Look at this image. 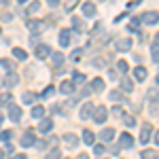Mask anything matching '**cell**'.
Returning a JSON list of instances; mask_svg holds the SVG:
<instances>
[{
    "label": "cell",
    "instance_id": "6da1fadb",
    "mask_svg": "<svg viewBox=\"0 0 159 159\" xmlns=\"http://www.w3.org/2000/svg\"><path fill=\"white\" fill-rule=\"evenodd\" d=\"M142 24H147V25H153V24H157L159 21V13L157 11H148V13H144L142 17H138Z\"/></svg>",
    "mask_w": 159,
    "mask_h": 159
},
{
    "label": "cell",
    "instance_id": "7a4b0ae2",
    "mask_svg": "<svg viewBox=\"0 0 159 159\" xmlns=\"http://www.w3.org/2000/svg\"><path fill=\"white\" fill-rule=\"evenodd\" d=\"M106 117H108L106 106H98V108H93V121H96V123H104V121H106Z\"/></svg>",
    "mask_w": 159,
    "mask_h": 159
},
{
    "label": "cell",
    "instance_id": "3957f363",
    "mask_svg": "<svg viewBox=\"0 0 159 159\" xmlns=\"http://www.w3.org/2000/svg\"><path fill=\"white\" fill-rule=\"evenodd\" d=\"M34 142H36V136H34L32 129H28V132L21 134V147H32Z\"/></svg>",
    "mask_w": 159,
    "mask_h": 159
},
{
    "label": "cell",
    "instance_id": "277c9868",
    "mask_svg": "<svg viewBox=\"0 0 159 159\" xmlns=\"http://www.w3.org/2000/svg\"><path fill=\"white\" fill-rule=\"evenodd\" d=\"M151 132H153L151 123H144V125H142V129H140V144H147L148 140H151Z\"/></svg>",
    "mask_w": 159,
    "mask_h": 159
},
{
    "label": "cell",
    "instance_id": "5b68a950",
    "mask_svg": "<svg viewBox=\"0 0 159 159\" xmlns=\"http://www.w3.org/2000/svg\"><path fill=\"white\" fill-rule=\"evenodd\" d=\"M21 115H24V112H21V106H17V104H11V106H9V119H11V121H19V119H21Z\"/></svg>",
    "mask_w": 159,
    "mask_h": 159
},
{
    "label": "cell",
    "instance_id": "8992f818",
    "mask_svg": "<svg viewBox=\"0 0 159 159\" xmlns=\"http://www.w3.org/2000/svg\"><path fill=\"white\" fill-rule=\"evenodd\" d=\"M34 55H36L38 60H45V57L51 55V47L49 45H38L36 49H34Z\"/></svg>",
    "mask_w": 159,
    "mask_h": 159
},
{
    "label": "cell",
    "instance_id": "52a82bcc",
    "mask_svg": "<svg viewBox=\"0 0 159 159\" xmlns=\"http://www.w3.org/2000/svg\"><path fill=\"white\" fill-rule=\"evenodd\" d=\"M132 147H134V138L127 132H123L121 138H119V148H132Z\"/></svg>",
    "mask_w": 159,
    "mask_h": 159
},
{
    "label": "cell",
    "instance_id": "ba28073f",
    "mask_svg": "<svg viewBox=\"0 0 159 159\" xmlns=\"http://www.w3.org/2000/svg\"><path fill=\"white\" fill-rule=\"evenodd\" d=\"M51 127H53V121H51L49 117H43L40 123H38V132H40V134H49Z\"/></svg>",
    "mask_w": 159,
    "mask_h": 159
},
{
    "label": "cell",
    "instance_id": "9c48e42d",
    "mask_svg": "<svg viewBox=\"0 0 159 159\" xmlns=\"http://www.w3.org/2000/svg\"><path fill=\"white\" fill-rule=\"evenodd\" d=\"M132 49V38H119L117 40V51H129Z\"/></svg>",
    "mask_w": 159,
    "mask_h": 159
},
{
    "label": "cell",
    "instance_id": "30bf717a",
    "mask_svg": "<svg viewBox=\"0 0 159 159\" xmlns=\"http://www.w3.org/2000/svg\"><path fill=\"white\" fill-rule=\"evenodd\" d=\"M74 89H76V87L72 85V81H64V83L60 85V91H61V93H66V96L74 93Z\"/></svg>",
    "mask_w": 159,
    "mask_h": 159
},
{
    "label": "cell",
    "instance_id": "8fae6325",
    "mask_svg": "<svg viewBox=\"0 0 159 159\" xmlns=\"http://www.w3.org/2000/svg\"><path fill=\"white\" fill-rule=\"evenodd\" d=\"M147 98H148V102L153 104V108H155V102H159V87H153V89H148Z\"/></svg>",
    "mask_w": 159,
    "mask_h": 159
},
{
    "label": "cell",
    "instance_id": "7c38bea8",
    "mask_svg": "<svg viewBox=\"0 0 159 159\" xmlns=\"http://www.w3.org/2000/svg\"><path fill=\"white\" fill-rule=\"evenodd\" d=\"M0 66H2L4 70H9V72H15V66H17V64L13 60H9V57H2V60H0Z\"/></svg>",
    "mask_w": 159,
    "mask_h": 159
},
{
    "label": "cell",
    "instance_id": "4fadbf2b",
    "mask_svg": "<svg viewBox=\"0 0 159 159\" xmlns=\"http://www.w3.org/2000/svg\"><path fill=\"white\" fill-rule=\"evenodd\" d=\"M83 15H85V17H93V15H96V4H93V2H85V4H83Z\"/></svg>",
    "mask_w": 159,
    "mask_h": 159
},
{
    "label": "cell",
    "instance_id": "5bb4252c",
    "mask_svg": "<svg viewBox=\"0 0 159 159\" xmlns=\"http://www.w3.org/2000/svg\"><path fill=\"white\" fill-rule=\"evenodd\" d=\"M91 115H93V106H91L89 102L83 104V106H81V119H89Z\"/></svg>",
    "mask_w": 159,
    "mask_h": 159
},
{
    "label": "cell",
    "instance_id": "9a60e30c",
    "mask_svg": "<svg viewBox=\"0 0 159 159\" xmlns=\"http://www.w3.org/2000/svg\"><path fill=\"white\" fill-rule=\"evenodd\" d=\"M148 76V72H147V68L144 66H138V68H134V79H138V81H144Z\"/></svg>",
    "mask_w": 159,
    "mask_h": 159
},
{
    "label": "cell",
    "instance_id": "2e32d148",
    "mask_svg": "<svg viewBox=\"0 0 159 159\" xmlns=\"http://www.w3.org/2000/svg\"><path fill=\"white\" fill-rule=\"evenodd\" d=\"M17 81H19V76H17L15 72H9L7 76H4V85H7V87H15V85H17Z\"/></svg>",
    "mask_w": 159,
    "mask_h": 159
},
{
    "label": "cell",
    "instance_id": "e0dca14e",
    "mask_svg": "<svg viewBox=\"0 0 159 159\" xmlns=\"http://www.w3.org/2000/svg\"><path fill=\"white\" fill-rule=\"evenodd\" d=\"M91 91H96V93H100V91H104V79H93L91 81Z\"/></svg>",
    "mask_w": 159,
    "mask_h": 159
},
{
    "label": "cell",
    "instance_id": "ac0fdd59",
    "mask_svg": "<svg viewBox=\"0 0 159 159\" xmlns=\"http://www.w3.org/2000/svg\"><path fill=\"white\" fill-rule=\"evenodd\" d=\"M100 138H102L104 142H110V140L115 138V129H112V127H106V129H102V132H100Z\"/></svg>",
    "mask_w": 159,
    "mask_h": 159
},
{
    "label": "cell",
    "instance_id": "d6986e66",
    "mask_svg": "<svg viewBox=\"0 0 159 159\" xmlns=\"http://www.w3.org/2000/svg\"><path fill=\"white\" fill-rule=\"evenodd\" d=\"M60 45L61 47H68L70 45V30H61L60 32Z\"/></svg>",
    "mask_w": 159,
    "mask_h": 159
},
{
    "label": "cell",
    "instance_id": "ffe728a7",
    "mask_svg": "<svg viewBox=\"0 0 159 159\" xmlns=\"http://www.w3.org/2000/svg\"><path fill=\"white\" fill-rule=\"evenodd\" d=\"M25 25H28V30H32V32H40V28H43V24H40L38 19H28Z\"/></svg>",
    "mask_w": 159,
    "mask_h": 159
},
{
    "label": "cell",
    "instance_id": "44dd1931",
    "mask_svg": "<svg viewBox=\"0 0 159 159\" xmlns=\"http://www.w3.org/2000/svg\"><path fill=\"white\" fill-rule=\"evenodd\" d=\"M21 102H24V104H34V102H36V93H32V91H25L24 96H21Z\"/></svg>",
    "mask_w": 159,
    "mask_h": 159
},
{
    "label": "cell",
    "instance_id": "7402d4cb",
    "mask_svg": "<svg viewBox=\"0 0 159 159\" xmlns=\"http://www.w3.org/2000/svg\"><path fill=\"white\" fill-rule=\"evenodd\" d=\"M121 89H123V91H127V93H129V91L134 89V83H132V81L127 79V76H123V79H121Z\"/></svg>",
    "mask_w": 159,
    "mask_h": 159
},
{
    "label": "cell",
    "instance_id": "603a6c76",
    "mask_svg": "<svg viewBox=\"0 0 159 159\" xmlns=\"http://www.w3.org/2000/svg\"><path fill=\"white\" fill-rule=\"evenodd\" d=\"M32 117H34V119H43V117H45V106H40V104L34 106V108H32Z\"/></svg>",
    "mask_w": 159,
    "mask_h": 159
},
{
    "label": "cell",
    "instance_id": "cb8c5ba5",
    "mask_svg": "<svg viewBox=\"0 0 159 159\" xmlns=\"http://www.w3.org/2000/svg\"><path fill=\"white\" fill-rule=\"evenodd\" d=\"M83 83H85V74L74 72V74H72V85L76 87V85H83Z\"/></svg>",
    "mask_w": 159,
    "mask_h": 159
},
{
    "label": "cell",
    "instance_id": "d4e9b609",
    "mask_svg": "<svg viewBox=\"0 0 159 159\" xmlns=\"http://www.w3.org/2000/svg\"><path fill=\"white\" fill-rule=\"evenodd\" d=\"M83 140H85V144H93V142H96V136H93V132L85 129V132H83Z\"/></svg>",
    "mask_w": 159,
    "mask_h": 159
},
{
    "label": "cell",
    "instance_id": "484cf974",
    "mask_svg": "<svg viewBox=\"0 0 159 159\" xmlns=\"http://www.w3.org/2000/svg\"><path fill=\"white\" fill-rule=\"evenodd\" d=\"M142 159H157V151H153V148H147V151H142Z\"/></svg>",
    "mask_w": 159,
    "mask_h": 159
},
{
    "label": "cell",
    "instance_id": "4316f807",
    "mask_svg": "<svg viewBox=\"0 0 159 159\" xmlns=\"http://www.w3.org/2000/svg\"><path fill=\"white\" fill-rule=\"evenodd\" d=\"M64 140H66L70 147H76V144H79V138H76L74 134H66V136H64Z\"/></svg>",
    "mask_w": 159,
    "mask_h": 159
},
{
    "label": "cell",
    "instance_id": "83f0119b",
    "mask_svg": "<svg viewBox=\"0 0 159 159\" xmlns=\"http://www.w3.org/2000/svg\"><path fill=\"white\" fill-rule=\"evenodd\" d=\"M13 55H15L17 60H21V61H24L25 57H28V53H25L24 49H19V47H15V49H13Z\"/></svg>",
    "mask_w": 159,
    "mask_h": 159
},
{
    "label": "cell",
    "instance_id": "f1b7e54d",
    "mask_svg": "<svg viewBox=\"0 0 159 159\" xmlns=\"http://www.w3.org/2000/svg\"><path fill=\"white\" fill-rule=\"evenodd\" d=\"M51 60H53L55 66H61V61H64V53H60V51H57V53H51Z\"/></svg>",
    "mask_w": 159,
    "mask_h": 159
},
{
    "label": "cell",
    "instance_id": "f546056e",
    "mask_svg": "<svg viewBox=\"0 0 159 159\" xmlns=\"http://www.w3.org/2000/svg\"><path fill=\"white\" fill-rule=\"evenodd\" d=\"M108 96H110V100L119 102V100H123V91H119V89H112V91H110Z\"/></svg>",
    "mask_w": 159,
    "mask_h": 159
},
{
    "label": "cell",
    "instance_id": "4dcf8cb0",
    "mask_svg": "<svg viewBox=\"0 0 159 159\" xmlns=\"http://www.w3.org/2000/svg\"><path fill=\"white\" fill-rule=\"evenodd\" d=\"M72 28L76 32H83V21H81L79 17H72Z\"/></svg>",
    "mask_w": 159,
    "mask_h": 159
},
{
    "label": "cell",
    "instance_id": "1f68e13d",
    "mask_svg": "<svg viewBox=\"0 0 159 159\" xmlns=\"http://www.w3.org/2000/svg\"><path fill=\"white\" fill-rule=\"evenodd\" d=\"M117 68H119V72H127V70H129V66H127V61L125 60H121V61H117Z\"/></svg>",
    "mask_w": 159,
    "mask_h": 159
},
{
    "label": "cell",
    "instance_id": "d6a6232c",
    "mask_svg": "<svg viewBox=\"0 0 159 159\" xmlns=\"http://www.w3.org/2000/svg\"><path fill=\"white\" fill-rule=\"evenodd\" d=\"M123 123H125L127 127H134V125H136V119L132 117V115H125V117H123Z\"/></svg>",
    "mask_w": 159,
    "mask_h": 159
},
{
    "label": "cell",
    "instance_id": "836d02e7",
    "mask_svg": "<svg viewBox=\"0 0 159 159\" xmlns=\"http://www.w3.org/2000/svg\"><path fill=\"white\" fill-rule=\"evenodd\" d=\"M38 9H40V2H38V0H34V2L28 7V11H25V13H36Z\"/></svg>",
    "mask_w": 159,
    "mask_h": 159
},
{
    "label": "cell",
    "instance_id": "e575fe53",
    "mask_svg": "<svg viewBox=\"0 0 159 159\" xmlns=\"http://www.w3.org/2000/svg\"><path fill=\"white\" fill-rule=\"evenodd\" d=\"M47 159H61V153H60V148H53L49 155H47Z\"/></svg>",
    "mask_w": 159,
    "mask_h": 159
},
{
    "label": "cell",
    "instance_id": "d590c367",
    "mask_svg": "<svg viewBox=\"0 0 159 159\" xmlns=\"http://www.w3.org/2000/svg\"><path fill=\"white\" fill-rule=\"evenodd\" d=\"M151 57H153L155 64L159 61V47H151Z\"/></svg>",
    "mask_w": 159,
    "mask_h": 159
},
{
    "label": "cell",
    "instance_id": "8d00e7d4",
    "mask_svg": "<svg viewBox=\"0 0 159 159\" xmlns=\"http://www.w3.org/2000/svg\"><path fill=\"white\" fill-rule=\"evenodd\" d=\"M11 93H2V96H0V102H2V104H9V106H11Z\"/></svg>",
    "mask_w": 159,
    "mask_h": 159
},
{
    "label": "cell",
    "instance_id": "74e56055",
    "mask_svg": "<svg viewBox=\"0 0 159 159\" xmlns=\"http://www.w3.org/2000/svg\"><path fill=\"white\" fill-rule=\"evenodd\" d=\"M91 64H93V68H104V66H106V64H104V60H102V57H96V60L91 61Z\"/></svg>",
    "mask_w": 159,
    "mask_h": 159
},
{
    "label": "cell",
    "instance_id": "f35d334b",
    "mask_svg": "<svg viewBox=\"0 0 159 159\" xmlns=\"http://www.w3.org/2000/svg\"><path fill=\"white\" fill-rule=\"evenodd\" d=\"M104 151H106L104 144H96V147H93V153H96V155H104Z\"/></svg>",
    "mask_w": 159,
    "mask_h": 159
},
{
    "label": "cell",
    "instance_id": "ab89813d",
    "mask_svg": "<svg viewBox=\"0 0 159 159\" xmlns=\"http://www.w3.org/2000/svg\"><path fill=\"white\" fill-rule=\"evenodd\" d=\"M76 4H79V0H66V11H72Z\"/></svg>",
    "mask_w": 159,
    "mask_h": 159
},
{
    "label": "cell",
    "instance_id": "60d3db41",
    "mask_svg": "<svg viewBox=\"0 0 159 159\" xmlns=\"http://www.w3.org/2000/svg\"><path fill=\"white\" fill-rule=\"evenodd\" d=\"M0 140H11V132H9V129L0 132Z\"/></svg>",
    "mask_w": 159,
    "mask_h": 159
},
{
    "label": "cell",
    "instance_id": "b9f144b4",
    "mask_svg": "<svg viewBox=\"0 0 159 159\" xmlns=\"http://www.w3.org/2000/svg\"><path fill=\"white\" fill-rule=\"evenodd\" d=\"M110 112H112V115H117V117H121V115H125V112H123V108H121V106H115V108L110 110Z\"/></svg>",
    "mask_w": 159,
    "mask_h": 159
},
{
    "label": "cell",
    "instance_id": "7bdbcfd3",
    "mask_svg": "<svg viewBox=\"0 0 159 159\" xmlns=\"http://www.w3.org/2000/svg\"><path fill=\"white\" fill-rule=\"evenodd\" d=\"M0 19H4V21H11L13 15H11V13H0Z\"/></svg>",
    "mask_w": 159,
    "mask_h": 159
},
{
    "label": "cell",
    "instance_id": "ee69618b",
    "mask_svg": "<svg viewBox=\"0 0 159 159\" xmlns=\"http://www.w3.org/2000/svg\"><path fill=\"white\" fill-rule=\"evenodd\" d=\"M51 93H53V87H47V89L43 91V98H49Z\"/></svg>",
    "mask_w": 159,
    "mask_h": 159
},
{
    "label": "cell",
    "instance_id": "f6af8a7d",
    "mask_svg": "<svg viewBox=\"0 0 159 159\" xmlns=\"http://www.w3.org/2000/svg\"><path fill=\"white\" fill-rule=\"evenodd\" d=\"M108 79H110V81H115V79H117V70L110 68V70H108Z\"/></svg>",
    "mask_w": 159,
    "mask_h": 159
},
{
    "label": "cell",
    "instance_id": "bcb514c9",
    "mask_svg": "<svg viewBox=\"0 0 159 159\" xmlns=\"http://www.w3.org/2000/svg\"><path fill=\"white\" fill-rule=\"evenodd\" d=\"M140 2H142V0H132V2H129V4H127V7H129V9H134V7H138V4H140Z\"/></svg>",
    "mask_w": 159,
    "mask_h": 159
},
{
    "label": "cell",
    "instance_id": "7dc6e473",
    "mask_svg": "<svg viewBox=\"0 0 159 159\" xmlns=\"http://www.w3.org/2000/svg\"><path fill=\"white\" fill-rule=\"evenodd\" d=\"M47 4L53 9V7H57V4H60V0H47Z\"/></svg>",
    "mask_w": 159,
    "mask_h": 159
},
{
    "label": "cell",
    "instance_id": "c3c4849f",
    "mask_svg": "<svg viewBox=\"0 0 159 159\" xmlns=\"http://www.w3.org/2000/svg\"><path fill=\"white\" fill-rule=\"evenodd\" d=\"M108 151H110V155H119V147H110Z\"/></svg>",
    "mask_w": 159,
    "mask_h": 159
},
{
    "label": "cell",
    "instance_id": "681fc988",
    "mask_svg": "<svg viewBox=\"0 0 159 159\" xmlns=\"http://www.w3.org/2000/svg\"><path fill=\"white\" fill-rule=\"evenodd\" d=\"M13 159H28L25 155H13Z\"/></svg>",
    "mask_w": 159,
    "mask_h": 159
},
{
    "label": "cell",
    "instance_id": "f907efd6",
    "mask_svg": "<svg viewBox=\"0 0 159 159\" xmlns=\"http://www.w3.org/2000/svg\"><path fill=\"white\" fill-rule=\"evenodd\" d=\"M155 47H159V32L155 34Z\"/></svg>",
    "mask_w": 159,
    "mask_h": 159
},
{
    "label": "cell",
    "instance_id": "816d5d0a",
    "mask_svg": "<svg viewBox=\"0 0 159 159\" xmlns=\"http://www.w3.org/2000/svg\"><path fill=\"white\" fill-rule=\"evenodd\" d=\"M79 159H89V157H87L85 153H83V155H79Z\"/></svg>",
    "mask_w": 159,
    "mask_h": 159
},
{
    "label": "cell",
    "instance_id": "f5cc1de1",
    "mask_svg": "<svg viewBox=\"0 0 159 159\" xmlns=\"http://www.w3.org/2000/svg\"><path fill=\"white\" fill-rule=\"evenodd\" d=\"M155 142H157V144H159V132H157V134H155Z\"/></svg>",
    "mask_w": 159,
    "mask_h": 159
},
{
    "label": "cell",
    "instance_id": "db71d44e",
    "mask_svg": "<svg viewBox=\"0 0 159 159\" xmlns=\"http://www.w3.org/2000/svg\"><path fill=\"white\" fill-rule=\"evenodd\" d=\"M0 4H9V0H0Z\"/></svg>",
    "mask_w": 159,
    "mask_h": 159
},
{
    "label": "cell",
    "instance_id": "11a10c76",
    "mask_svg": "<svg viewBox=\"0 0 159 159\" xmlns=\"http://www.w3.org/2000/svg\"><path fill=\"white\" fill-rule=\"evenodd\" d=\"M17 2H19V4H24V2H28V0H17Z\"/></svg>",
    "mask_w": 159,
    "mask_h": 159
},
{
    "label": "cell",
    "instance_id": "9f6ffc18",
    "mask_svg": "<svg viewBox=\"0 0 159 159\" xmlns=\"http://www.w3.org/2000/svg\"><path fill=\"white\" fill-rule=\"evenodd\" d=\"M155 81H157V87H159V76H157V79H155Z\"/></svg>",
    "mask_w": 159,
    "mask_h": 159
},
{
    "label": "cell",
    "instance_id": "6f0895ef",
    "mask_svg": "<svg viewBox=\"0 0 159 159\" xmlns=\"http://www.w3.org/2000/svg\"><path fill=\"white\" fill-rule=\"evenodd\" d=\"M0 123H2V115H0Z\"/></svg>",
    "mask_w": 159,
    "mask_h": 159
},
{
    "label": "cell",
    "instance_id": "680465c9",
    "mask_svg": "<svg viewBox=\"0 0 159 159\" xmlns=\"http://www.w3.org/2000/svg\"><path fill=\"white\" fill-rule=\"evenodd\" d=\"M0 32H2V28H0Z\"/></svg>",
    "mask_w": 159,
    "mask_h": 159
}]
</instances>
